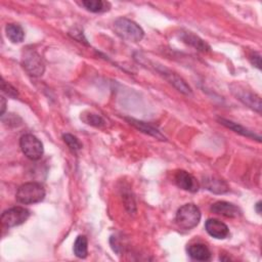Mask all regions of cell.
<instances>
[{
  "mask_svg": "<svg viewBox=\"0 0 262 262\" xmlns=\"http://www.w3.org/2000/svg\"><path fill=\"white\" fill-rule=\"evenodd\" d=\"M127 121L131 124L134 125L135 127H137L138 129H140L141 131H143L144 134H147L149 136H152L158 140H161V141H165V137L160 133V131L152 126L151 124L149 123H146V122H143V121H139V120H136V119H127Z\"/></svg>",
  "mask_w": 262,
  "mask_h": 262,
  "instance_id": "14",
  "label": "cell"
},
{
  "mask_svg": "<svg viewBox=\"0 0 262 262\" xmlns=\"http://www.w3.org/2000/svg\"><path fill=\"white\" fill-rule=\"evenodd\" d=\"M255 209H256V211H257V213H258V214H261V202H260V201L256 204Z\"/></svg>",
  "mask_w": 262,
  "mask_h": 262,
  "instance_id": "25",
  "label": "cell"
},
{
  "mask_svg": "<svg viewBox=\"0 0 262 262\" xmlns=\"http://www.w3.org/2000/svg\"><path fill=\"white\" fill-rule=\"evenodd\" d=\"M2 103H3V105H2V116H4V114L6 112V109H7V103H6L5 98H2Z\"/></svg>",
  "mask_w": 262,
  "mask_h": 262,
  "instance_id": "24",
  "label": "cell"
},
{
  "mask_svg": "<svg viewBox=\"0 0 262 262\" xmlns=\"http://www.w3.org/2000/svg\"><path fill=\"white\" fill-rule=\"evenodd\" d=\"M174 182L177 186L187 192L196 193L199 191V183L197 180L192 176L191 173L185 170L177 171L176 176H174Z\"/></svg>",
  "mask_w": 262,
  "mask_h": 262,
  "instance_id": "7",
  "label": "cell"
},
{
  "mask_svg": "<svg viewBox=\"0 0 262 262\" xmlns=\"http://www.w3.org/2000/svg\"><path fill=\"white\" fill-rule=\"evenodd\" d=\"M176 221L181 229L192 230L201 221V211L195 204H186L178 210Z\"/></svg>",
  "mask_w": 262,
  "mask_h": 262,
  "instance_id": "3",
  "label": "cell"
},
{
  "mask_svg": "<svg viewBox=\"0 0 262 262\" xmlns=\"http://www.w3.org/2000/svg\"><path fill=\"white\" fill-rule=\"evenodd\" d=\"M211 211L218 215H223L230 218H236L241 215V210L234 204L226 202V201H218L211 206Z\"/></svg>",
  "mask_w": 262,
  "mask_h": 262,
  "instance_id": "9",
  "label": "cell"
},
{
  "mask_svg": "<svg viewBox=\"0 0 262 262\" xmlns=\"http://www.w3.org/2000/svg\"><path fill=\"white\" fill-rule=\"evenodd\" d=\"M220 122L225 125L226 127L234 130L235 133L243 136V137H246V138H249V139H254V140H257L258 142H260V137L256 136L255 134H253L252 131H250L249 129L243 127L242 125L238 124V123H235L231 120H227V119H224V118H220Z\"/></svg>",
  "mask_w": 262,
  "mask_h": 262,
  "instance_id": "15",
  "label": "cell"
},
{
  "mask_svg": "<svg viewBox=\"0 0 262 262\" xmlns=\"http://www.w3.org/2000/svg\"><path fill=\"white\" fill-rule=\"evenodd\" d=\"M63 139H64V142L67 144V146L70 148V150L74 153H77L78 151H80L82 149V144L79 142V140L72 136V135H64L63 136Z\"/></svg>",
  "mask_w": 262,
  "mask_h": 262,
  "instance_id": "21",
  "label": "cell"
},
{
  "mask_svg": "<svg viewBox=\"0 0 262 262\" xmlns=\"http://www.w3.org/2000/svg\"><path fill=\"white\" fill-rule=\"evenodd\" d=\"M74 254L78 258H86L89 254V241L85 236H78L74 243Z\"/></svg>",
  "mask_w": 262,
  "mask_h": 262,
  "instance_id": "19",
  "label": "cell"
},
{
  "mask_svg": "<svg viewBox=\"0 0 262 262\" xmlns=\"http://www.w3.org/2000/svg\"><path fill=\"white\" fill-rule=\"evenodd\" d=\"M30 211L24 207H13L2 215V223L7 228H15L27 222Z\"/></svg>",
  "mask_w": 262,
  "mask_h": 262,
  "instance_id": "5",
  "label": "cell"
},
{
  "mask_svg": "<svg viewBox=\"0 0 262 262\" xmlns=\"http://www.w3.org/2000/svg\"><path fill=\"white\" fill-rule=\"evenodd\" d=\"M183 39L185 42L189 43L190 46L194 47L195 49H197L198 51L201 52H208L210 50L209 46L207 45L206 42H204L202 39H200L198 36L191 34V33H185L183 35Z\"/></svg>",
  "mask_w": 262,
  "mask_h": 262,
  "instance_id": "18",
  "label": "cell"
},
{
  "mask_svg": "<svg viewBox=\"0 0 262 262\" xmlns=\"http://www.w3.org/2000/svg\"><path fill=\"white\" fill-rule=\"evenodd\" d=\"M20 147L23 154L30 160L37 161L43 156L42 143L33 135H25L20 140Z\"/></svg>",
  "mask_w": 262,
  "mask_h": 262,
  "instance_id": "4",
  "label": "cell"
},
{
  "mask_svg": "<svg viewBox=\"0 0 262 262\" xmlns=\"http://www.w3.org/2000/svg\"><path fill=\"white\" fill-rule=\"evenodd\" d=\"M160 72L163 74V76H165V78H166L171 84L174 85V87H177V89H178L181 93H183V94H185V95H190V94H192L191 87L186 83L185 80H183V79H182L181 77H179L177 74H174V73H172V72H170V71H168V70H166V69H164L163 71H160Z\"/></svg>",
  "mask_w": 262,
  "mask_h": 262,
  "instance_id": "13",
  "label": "cell"
},
{
  "mask_svg": "<svg viewBox=\"0 0 262 262\" xmlns=\"http://www.w3.org/2000/svg\"><path fill=\"white\" fill-rule=\"evenodd\" d=\"M205 229L211 237L218 240H224L230 235V230L228 226L221 221L215 220V218H210V220L206 222Z\"/></svg>",
  "mask_w": 262,
  "mask_h": 262,
  "instance_id": "8",
  "label": "cell"
},
{
  "mask_svg": "<svg viewBox=\"0 0 262 262\" xmlns=\"http://www.w3.org/2000/svg\"><path fill=\"white\" fill-rule=\"evenodd\" d=\"M2 90H3V93L6 94L7 96H9L10 98L16 99L19 96V93L15 87L13 85H11L10 83H8L7 81H5L4 79L2 80Z\"/></svg>",
  "mask_w": 262,
  "mask_h": 262,
  "instance_id": "22",
  "label": "cell"
},
{
  "mask_svg": "<svg viewBox=\"0 0 262 262\" xmlns=\"http://www.w3.org/2000/svg\"><path fill=\"white\" fill-rule=\"evenodd\" d=\"M82 6L92 13H104L109 11L110 8L109 3L102 2V0H86V2H82Z\"/></svg>",
  "mask_w": 262,
  "mask_h": 262,
  "instance_id": "17",
  "label": "cell"
},
{
  "mask_svg": "<svg viewBox=\"0 0 262 262\" xmlns=\"http://www.w3.org/2000/svg\"><path fill=\"white\" fill-rule=\"evenodd\" d=\"M16 198L25 205L36 204L45 200L46 190L38 183H27L18 189Z\"/></svg>",
  "mask_w": 262,
  "mask_h": 262,
  "instance_id": "2",
  "label": "cell"
},
{
  "mask_svg": "<svg viewBox=\"0 0 262 262\" xmlns=\"http://www.w3.org/2000/svg\"><path fill=\"white\" fill-rule=\"evenodd\" d=\"M233 93L245 105H247L248 107H250L253 110L260 113V111H261V101H260L259 97H257L256 95H254V94H252V93H250L246 90H242L240 86H237V90L233 91Z\"/></svg>",
  "mask_w": 262,
  "mask_h": 262,
  "instance_id": "10",
  "label": "cell"
},
{
  "mask_svg": "<svg viewBox=\"0 0 262 262\" xmlns=\"http://www.w3.org/2000/svg\"><path fill=\"white\" fill-rule=\"evenodd\" d=\"M203 186L206 190L214 193V194H226L229 192L230 188L228 184L215 177H207L203 180Z\"/></svg>",
  "mask_w": 262,
  "mask_h": 262,
  "instance_id": "11",
  "label": "cell"
},
{
  "mask_svg": "<svg viewBox=\"0 0 262 262\" xmlns=\"http://www.w3.org/2000/svg\"><path fill=\"white\" fill-rule=\"evenodd\" d=\"M114 30L118 36L130 42H140L145 36L144 30L137 23L125 18L115 21Z\"/></svg>",
  "mask_w": 262,
  "mask_h": 262,
  "instance_id": "1",
  "label": "cell"
},
{
  "mask_svg": "<svg viewBox=\"0 0 262 262\" xmlns=\"http://www.w3.org/2000/svg\"><path fill=\"white\" fill-rule=\"evenodd\" d=\"M188 253L191 258L198 261H208L211 259V251L209 248L201 243L193 244L188 248Z\"/></svg>",
  "mask_w": 262,
  "mask_h": 262,
  "instance_id": "12",
  "label": "cell"
},
{
  "mask_svg": "<svg viewBox=\"0 0 262 262\" xmlns=\"http://www.w3.org/2000/svg\"><path fill=\"white\" fill-rule=\"evenodd\" d=\"M250 61L252 63V65H254L257 69H261V56L258 53H253L252 55H250Z\"/></svg>",
  "mask_w": 262,
  "mask_h": 262,
  "instance_id": "23",
  "label": "cell"
},
{
  "mask_svg": "<svg viewBox=\"0 0 262 262\" xmlns=\"http://www.w3.org/2000/svg\"><path fill=\"white\" fill-rule=\"evenodd\" d=\"M6 33L8 38L14 43H20L25 38V32L18 24H9L6 28Z\"/></svg>",
  "mask_w": 262,
  "mask_h": 262,
  "instance_id": "16",
  "label": "cell"
},
{
  "mask_svg": "<svg viewBox=\"0 0 262 262\" xmlns=\"http://www.w3.org/2000/svg\"><path fill=\"white\" fill-rule=\"evenodd\" d=\"M23 66L25 70L34 77L42 76L46 70V65L43 63L41 57L35 51H27L23 56Z\"/></svg>",
  "mask_w": 262,
  "mask_h": 262,
  "instance_id": "6",
  "label": "cell"
},
{
  "mask_svg": "<svg viewBox=\"0 0 262 262\" xmlns=\"http://www.w3.org/2000/svg\"><path fill=\"white\" fill-rule=\"evenodd\" d=\"M81 119L89 125L95 126V127H103L106 125V121L99 115L94 113H87L83 114L81 116Z\"/></svg>",
  "mask_w": 262,
  "mask_h": 262,
  "instance_id": "20",
  "label": "cell"
}]
</instances>
